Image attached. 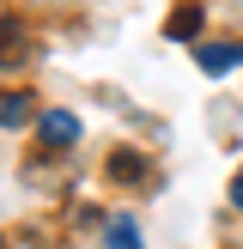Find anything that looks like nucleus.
Instances as JSON below:
<instances>
[{
	"mask_svg": "<svg viewBox=\"0 0 243 249\" xmlns=\"http://www.w3.org/2000/svg\"><path fill=\"white\" fill-rule=\"evenodd\" d=\"M201 24H207V6H201V0H182V6L164 18V36H176V43H194V36H201Z\"/></svg>",
	"mask_w": 243,
	"mask_h": 249,
	"instance_id": "obj_2",
	"label": "nucleus"
},
{
	"mask_svg": "<svg viewBox=\"0 0 243 249\" xmlns=\"http://www.w3.org/2000/svg\"><path fill=\"white\" fill-rule=\"evenodd\" d=\"M24 61V36H18V24H0V67H18Z\"/></svg>",
	"mask_w": 243,
	"mask_h": 249,
	"instance_id": "obj_6",
	"label": "nucleus"
},
{
	"mask_svg": "<svg viewBox=\"0 0 243 249\" xmlns=\"http://www.w3.org/2000/svg\"><path fill=\"white\" fill-rule=\"evenodd\" d=\"M109 177H116V182H140V177H146V158L116 146V152H109Z\"/></svg>",
	"mask_w": 243,
	"mask_h": 249,
	"instance_id": "obj_5",
	"label": "nucleus"
},
{
	"mask_svg": "<svg viewBox=\"0 0 243 249\" xmlns=\"http://www.w3.org/2000/svg\"><path fill=\"white\" fill-rule=\"evenodd\" d=\"M104 243H109V249H140V231H134V219H116V225L104 231Z\"/></svg>",
	"mask_w": 243,
	"mask_h": 249,
	"instance_id": "obj_7",
	"label": "nucleus"
},
{
	"mask_svg": "<svg viewBox=\"0 0 243 249\" xmlns=\"http://www.w3.org/2000/svg\"><path fill=\"white\" fill-rule=\"evenodd\" d=\"M36 134H43V146H79V116H73V109H49L43 122H36Z\"/></svg>",
	"mask_w": 243,
	"mask_h": 249,
	"instance_id": "obj_1",
	"label": "nucleus"
},
{
	"mask_svg": "<svg viewBox=\"0 0 243 249\" xmlns=\"http://www.w3.org/2000/svg\"><path fill=\"white\" fill-rule=\"evenodd\" d=\"M194 61H201V73H231V67H243V43H201Z\"/></svg>",
	"mask_w": 243,
	"mask_h": 249,
	"instance_id": "obj_3",
	"label": "nucleus"
},
{
	"mask_svg": "<svg viewBox=\"0 0 243 249\" xmlns=\"http://www.w3.org/2000/svg\"><path fill=\"white\" fill-rule=\"evenodd\" d=\"M31 116H36L31 91H0V128H24Z\"/></svg>",
	"mask_w": 243,
	"mask_h": 249,
	"instance_id": "obj_4",
	"label": "nucleus"
},
{
	"mask_svg": "<svg viewBox=\"0 0 243 249\" xmlns=\"http://www.w3.org/2000/svg\"><path fill=\"white\" fill-rule=\"evenodd\" d=\"M0 249H6V237H0Z\"/></svg>",
	"mask_w": 243,
	"mask_h": 249,
	"instance_id": "obj_9",
	"label": "nucleus"
},
{
	"mask_svg": "<svg viewBox=\"0 0 243 249\" xmlns=\"http://www.w3.org/2000/svg\"><path fill=\"white\" fill-rule=\"evenodd\" d=\"M231 207H237V213H243V170H237V177H231Z\"/></svg>",
	"mask_w": 243,
	"mask_h": 249,
	"instance_id": "obj_8",
	"label": "nucleus"
}]
</instances>
